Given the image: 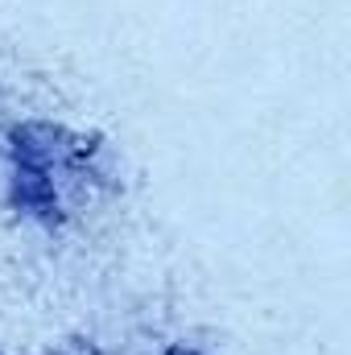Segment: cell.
Returning a JSON list of instances; mask_svg holds the SVG:
<instances>
[{
  "label": "cell",
  "mask_w": 351,
  "mask_h": 355,
  "mask_svg": "<svg viewBox=\"0 0 351 355\" xmlns=\"http://www.w3.org/2000/svg\"><path fill=\"white\" fill-rule=\"evenodd\" d=\"M166 355H194V352H186V347H174V352H166Z\"/></svg>",
  "instance_id": "obj_2"
},
{
  "label": "cell",
  "mask_w": 351,
  "mask_h": 355,
  "mask_svg": "<svg viewBox=\"0 0 351 355\" xmlns=\"http://www.w3.org/2000/svg\"><path fill=\"white\" fill-rule=\"evenodd\" d=\"M54 355H99V352H95L91 343H67L62 352H54Z\"/></svg>",
  "instance_id": "obj_1"
}]
</instances>
